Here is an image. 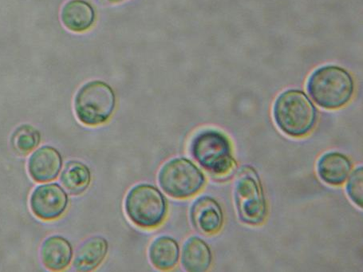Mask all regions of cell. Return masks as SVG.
I'll return each mask as SVG.
<instances>
[{
	"instance_id": "cell-1",
	"label": "cell",
	"mask_w": 363,
	"mask_h": 272,
	"mask_svg": "<svg viewBox=\"0 0 363 272\" xmlns=\"http://www.w3.org/2000/svg\"><path fill=\"white\" fill-rule=\"evenodd\" d=\"M273 115L279 129L293 137L308 135L317 119L313 103L303 91L298 90L280 94L274 105Z\"/></svg>"
},
{
	"instance_id": "cell-2",
	"label": "cell",
	"mask_w": 363,
	"mask_h": 272,
	"mask_svg": "<svg viewBox=\"0 0 363 272\" xmlns=\"http://www.w3.org/2000/svg\"><path fill=\"white\" fill-rule=\"evenodd\" d=\"M308 91L322 108L340 109L352 99L354 81L346 69L335 66L323 67L311 74Z\"/></svg>"
},
{
	"instance_id": "cell-3",
	"label": "cell",
	"mask_w": 363,
	"mask_h": 272,
	"mask_svg": "<svg viewBox=\"0 0 363 272\" xmlns=\"http://www.w3.org/2000/svg\"><path fill=\"white\" fill-rule=\"evenodd\" d=\"M190 151L200 166L216 176L231 174L237 166L230 141L219 131L208 130L200 132L194 138Z\"/></svg>"
},
{
	"instance_id": "cell-4",
	"label": "cell",
	"mask_w": 363,
	"mask_h": 272,
	"mask_svg": "<svg viewBox=\"0 0 363 272\" xmlns=\"http://www.w3.org/2000/svg\"><path fill=\"white\" fill-rule=\"evenodd\" d=\"M116 106V94L103 81L87 82L79 89L74 98L76 117L87 126H98L109 121Z\"/></svg>"
},
{
	"instance_id": "cell-5",
	"label": "cell",
	"mask_w": 363,
	"mask_h": 272,
	"mask_svg": "<svg viewBox=\"0 0 363 272\" xmlns=\"http://www.w3.org/2000/svg\"><path fill=\"white\" fill-rule=\"evenodd\" d=\"M167 201L158 189L148 184L133 187L126 195L125 210L133 224L145 230L160 226L167 215Z\"/></svg>"
},
{
	"instance_id": "cell-6",
	"label": "cell",
	"mask_w": 363,
	"mask_h": 272,
	"mask_svg": "<svg viewBox=\"0 0 363 272\" xmlns=\"http://www.w3.org/2000/svg\"><path fill=\"white\" fill-rule=\"evenodd\" d=\"M234 197L241 222L252 226L264 223L267 204L262 184L253 168L246 166L240 169L235 182Z\"/></svg>"
},
{
	"instance_id": "cell-7",
	"label": "cell",
	"mask_w": 363,
	"mask_h": 272,
	"mask_svg": "<svg viewBox=\"0 0 363 272\" xmlns=\"http://www.w3.org/2000/svg\"><path fill=\"white\" fill-rule=\"evenodd\" d=\"M158 183L169 197L188 199L201 191L206 176L192 162L179 157L164 164L159 171Z\"/></svg>"
},
{
	"instance_id": "cell-8",
	"label": "cell",
	"mask_w": 363,
	"mask_h": 272,
	"mask_svg": "<svg viewBox=\"0 0 363 272\" xmlns=\"http://www.w3.org/2000/svg\"><path fill=\"white\" fill-rule=\"evenodd\" d=\"M68 202L65 189L55 183L38 186L30 200L31 210L43 220L60 218L65 212Z\"/></svg>"
},
{
	"instance_id": "cell-9",
	"label": "cell",
	"mask_w": 363,
	"mask_h": 272,
	"mask_svg": "<svg viewBox=\"0 0 363 272\" xmlns=\"http://www.w3.org/2000/svg\"><path fill=\"white\" fill-rule=\"evenodd\" d=\"M190 217L195 229L206 235L219 232L224 224V214L218 202L207 196L194 202Z\"/></svg>"
},
{
	"instance_id": "cell-10",
	"label": "cell",
	"mask_w": 363,
	"mask_h": 272,
	"mask_svg": "<svg viewBox=\"0 0 363 272\" xmlns=\"http://www.w3.org/2000/svg\"><path fill=\"white\" fill-rule=\"evenodd\" d=\"M62 167V158L54 147H43L34 152L28 162V172L37 182H48L57 178Z\"/></svg>"
},
{
	"instance_id": "cell-11",
	"label": "cell",
	"mask_w": 363,
	"mask_h": 272,
	"mask_svg": "<svg viewBox=\"0 0 363 272\" xmlns=\"http://www.w3.org/2000/svg\"><path fill=\"white\" fill-rule=\"evenodd\" d=\"M40 257L48 270H65L72 261V246L67 239L60 236L50 237L44 240L41 246Z\"/></svg>"
},
{
	"instance_id": "cell-12",
	"label": "cell",
	"mask_w": 363,
	"mask_h": 272,
	"mask_svg": "<svg viewBox=\"0 0 363 272\" xmlns=\"http://www.w3.org/2000/svg\"><path fill=\"white\" fill-rule=\"evenodd\" d=\"M352 167V162L345 155L337 152H330L318 160L317 173L326 184L340 186L347 180Z\"/></svg>"
},
{
	"instance_id": "cell-13",
	"label": "cell",
	"mask_w": 363,
	"mask_h": 272,
	"mask_svg": "<svg viewBox=\"0 0 363 272\" xmlns=\"http://www.w3.org/2000/svg\"><path fill=\"white\" fill-rule=\"evenodd\" d=\"M109 245L107 240L96 236L88 238L76 251L73 261L75 271L86 272L99 267L106 257Z\"/></svg>"
},
{
	"instance_id": "cell-14",
	"label": "cell",
	"mask_w": 363,
	"mask_h": 272,
	"mask_svg": "<svg viewBox=\"0 0 363 272\" xmlns=\"http://www.w3.org/2000/svg\"><path fill=\"white\" fill-rule=\"evenodd\" d=\"M61 21L65 27L72 33H85L95 22V11L92 6L84 0H69L62 7Z\"/></svg>"
},
{
	"instance_id": "cell-15",
	"label": "cell",
	"mask_w": 363,
	"mask_h": 272,
	"mask_svg": "<svg viewBox=\"0 0 363 272\" xmlns=\"http://www.w3.org/2000/svg\"><path fill=\"white\" fill-rule=\"evenodd\" d=\"M212 259L211 249L202 239L192 237L184 242L182 253V265L184 270L206 271L211 267Z\"/></svg>"
},
{
	"instance_id": "cell-16",
	"label": "cell",
	"mask_w": 363,
	"mask_h": 272,
	"mask_svg": "<svg viewBox=\"0 0 363 272\" xmlns=\"http://www.w3.org/2000/svg\"><path fill=\"white\" fill-rule=\"evenodd\" d=\"M179 245L169 237H157L150 246V261L158 270L174 269L179 261Z\"/></svg>"
},
{
	"instance_id": "cell-17",
	"label": "cell",
	"mask_w": 363,
	"mask_h": 272,
	"mask_svg": "<svg viewBox=\"0 0 363 272\" xmlns=\"http://www.w3.org/2000/svg\"><path fill=\"white\" fill-rule=\"evenodd\" d=\"M62 185L72 195L84 193L91 181V171L85 164L71 161L65 164L60 176Z\"/></svg>"
},
{
	"instance_id": "cell-18",
	"label": "cell",
	"mask_w": 363,
	"mask_h": 272,
	"mask_svg": "<svg viewBox=\"0 0 363 272\" xmlns=\"http://www.w3.org/2000/svg\"><path fill=\"white\" fill-rule=\"evenodd\" d=\"M39 130L30 125H23L14 132L11 142L14 149L21 154H28L40 143Z\"/></svg>"
},
{
	"instance_id": "cell-19",
	"label": "cell",
	"mask_w": 363,
	"mask_h": 272,
	"mask_svg": "<svg viewBox=\"0 0 363 272\" xmlns=\"http://www.w3.org/2000/svg\"><path fill=\"white\" fill-rule=\"evenodd\" d=\"M347 193L353 203L361 208L363 206V168H357L350 176L347 187Z\"/></svg>"
},
{
	"instance_id": "cell-20",
	"label": "cell",
	"mask_w": 363,
	"mask_h": 272,
	"mask_svg": "<svg viewBox=\"0 0 363 272\" xmlns=\"http://www.w3.org/2000/svg\"><path fill=\"white\" fill-rule=\"evenodd\" d=\"M106 1L111 4H119L125 1V0H106Z\"/></svg>"
}]
</instances>
